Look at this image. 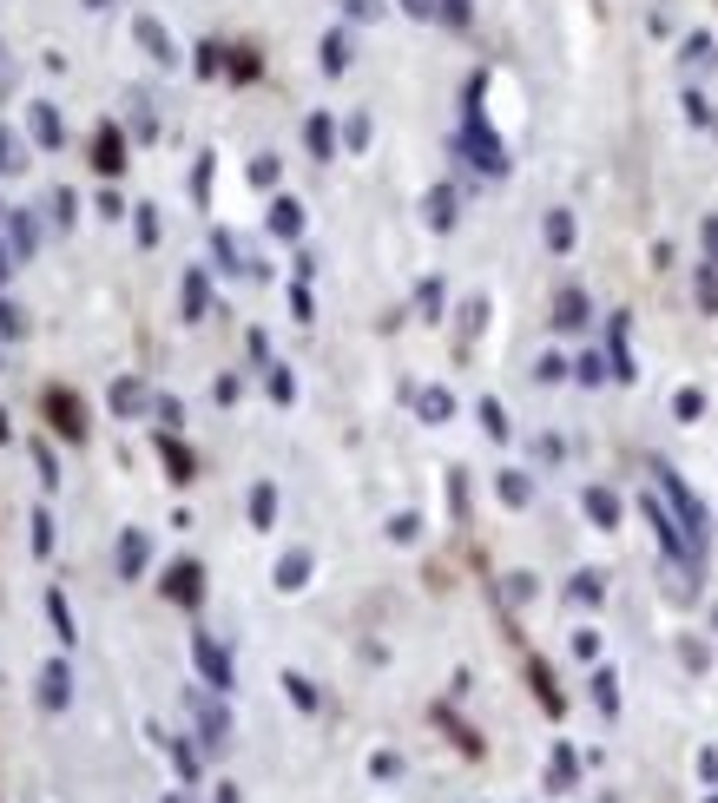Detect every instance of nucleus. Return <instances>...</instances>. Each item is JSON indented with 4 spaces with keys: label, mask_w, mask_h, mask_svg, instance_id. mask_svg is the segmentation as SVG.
Returning a JSON list of instances; mask_svg holds the SVG:
<instances>
[{
    "label": "nucleus",
    "mask_w": 718,
    "mask_h": 803,
    "mask_svg": "<svg viewBox=\"0 0 718 803\" xmlns=\"http://www.w3.org/2000/svg\"><path fill=\"white\" fill-rule=\"evenodd\" d=\"M653 474H659V488L672 494V507H679V520H686V540H692V553H705V507H699V501L686 494V481H679V474H672L666 461H653Z\"/></svg>",
    "instance_id": "nucleus-1"
},
{
    "label": "nucleus",
    "mask_w": 718,
    "mask_h": 803,
    "mask_svg": "<svg viewBox=\"0 0 718 803\" xmlns=\"http://www.w3.org/2000/svg\"><path fill=\"white\" fill-rule=\"evenodd\" d=\"M554 310H560V316H554L560 330H580V323H587V297H580V290H567V297H560Z\"/></svg>",
    "instance_id": "nucleus-2"
},
{
    "label": "nucleus",
    "mask_w": 718,
    "mask_h": 803,
    "mask_svg": "<svg viewBox=\"0 0 718 803\" xmlns=\"http://www.w3.org/2000/svg\"><path fill=\"white\" fill-rule=\"evenodd\" d=\"M587 514L600 520V527H613V520H620V501H613L607 488H593V494H587Z\"/></svg>",
    "instance_id": "nucleus-3"
},
{
    "label": "nucleus",
    "mask_w": 718,
    "mask_h": 803,
    "mask_svg": "<svg viewBox=\"0 0 718 803\" xmlns=\"http://www.w3.org/2000/svg\"><path fill=\"white\" fill-rule=\"evenodd\" d=\"M198 665H205V672L218 678V685H231V665H224V652L211 646V639H198Z\"/></svg>",
    "instance_id": "nucleus-4"
},
{
    "label": "nucleus",
    "mask_w": 718,
    "mask_h": 803,
    "mask_svg": "<svg viewBox=\"0 0 718 803\" xmlns=\"http://www.w3.org/2000/svg\"><path fill=\"white\" fill-rule=\"evenodd\" d=\"M547 244H554V251H567V244H574V218H567V211H554V218H547Z\"/></svg>",
    "instance_id": "nucleus-5"
},
{
    "label": "nucleus",
    "mask_w": 718,
    "mask_h": 803,
    "mask_svg": "<svg viewBox=\"0 0 718 803\" xmlns=\"http://www.w3.org/2000/svg\"><path fill=\"white\" fill-rule=\"evenodd\" d=\"M448 409H455V402H448V395L442 389H429V395H422V415H429V422H442V415Z\"/></svg>",
    "instance_id": "nucleus-6"
},
{
    "label": "nucleus",
    "mask_w": 718,
    "mask_h": 803,
    "mask_svg": "<svg viewBox=\"0 0 718 803\" xmlns=\"http://www.w3.org/2000/svg\"><path fill=\"white\" fill-rule=\"evenodd\" d=\"M593 698H600V705H607V711L620 705V692H613V672H600V678H593Z\"/></svg>",
    "instance_id": "nucleus-7"
},
{
    "label": "nucleus",
    "mask_w": 718,
    "mask_h": 803,
    "mask_svg": "<svg viewBox=\"0 0 718 803\" xmlns=\"http://www.w3.org/2000/svg\"><path fill=\"white\" fill-rule=\"evenodd\" d=\"M172 593H178V599H192V593H198V573H192V567H178V573H172Z\"/></svg>",
    "instance_id": "nucleus-8"
},
{
    "label": "nucleus",
    "mask_w": 718,
    "mask_h": 803,
    "mask_svg": "<svg viewBox=\"0 0 718 803\" xmlns=\"http://www.w3.org/2000/svg\"><path fill=\"white\" fill-rule=\"evenodd\" d=\"M47 705H66V672H60V665L47 672Z\"/></svg>",
    "instance_id": "nucleus-9"
},
{
    "label": "nucleus",
    "mask_w": 718,
    "mask_h": 803,
    "mask_svg": "<svg viewBox=\"0 0 718 803\" xmlns=\"http://www.w3.org/2000/svg\"><path fill=\"white\" fill-rule=\"evenodd\" d=\"M304 567H310L304 553H290V560H284V586H304Z\"/></svg>",
    "instance_id": "nucleus-10"
},
{
    "label": "nucleus",
    "mask_w": 718,
    "mask_h": 803,
    "mask_svg": "<svg viewBox=\"0 0 718 803\" xmlns=\"http://www.w3.org/2000/svg\"><path fill=\"white\" fill-rule=\"evenodd\" d=\"M699 409H705V395H699V389L679 395V415H686V422H699Z\"/></svg>",
    "instance_id": "nucleus-11"
},
{
    "label": "nucleus",
    "mask_w": 718,
    "mask_h": 803,
    "mask_svg": "<svg viewBox=\"0 0 718 803\" xmlns=\"http://www.w3.org/2000/svg\"><path fill=\"white\" fill-rule=\"evenodd\" d=\"M448 205H455V198H448V191H435V198H429V218H435V224H448V218H455Z\"/></svg>",
    "instance_id": "nucleus-12"
},
{
    "label": "nucleus",
    "mask_w": 718,
    "mask_h": 803,
    "mask_svg": "<svg viewBox=\"0 0 718 803\" xmlns=\"http://www.w3.org/2000/svg\"><path fill=\"white\" fill-rule=\"evenodd\" d=\"M251 514H257V520H271V514H277V501H271V488H257V494H251Z\"/></svg>",
    "instance_id": "nucleus-13"
},
{
    "label": "nucleus",
    "mask_w": 718,
    "mask_h": 803,
    "mask_svg": "<svg viewBox=\"0 0 718 803\" xmlns=\"http://www.w3.org/2000/svg\"><path fill=\"white\" fill-rule=\"evenodd\" d=\"M705 257H712V270H718V218H705Z\"/></svg>",
    "instance_id": "nucleus-14"
},
{
    "label": "nucleus",
    "mask_w": 718,
    "mask_h": 803,
    "mask_svg": "<svg viewBox=\"0 0 718 803\" xmlns=\"http://www.w3.org/2000/svg\"><path fill=\"white\" fill-rule=\"evenodd\" d=\"M165 803H185V797H165Z\"/></svg>",
    "instance_id": "nucleus-15"
},
{
    "label": "nucleus",
    "mask_w": 718,
    "mask_h": 803,
    "mask_svg": "<svg viewBox=\"0 0 718 803\" xmlns=\"http://www.w3.org/2000/svg\"><path fill=\"white\" fill-rule=\"evenodd\" d=\"M705 803H718V797H705Z\"/></svg>",
    "instance_id": "nucleus-16"
}]
</instances>
